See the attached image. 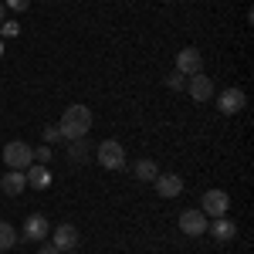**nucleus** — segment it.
Segmentation results:
<instances>
[{
  "label": "nucleus",
  "mask_w": 254,
  "mask_h": 254,
  "mask_svg": "<svg viewBox=\"0 0 254 254\" xmlns=\"http://www.w3.org/2000/svg\"><path fill=\"white\" fill-rule=\"evenodd\" d=\"M88 153H92V146H88L85 139H71V146H68L71 163H88Z\"/></svg>",
  "instance_id": "nucleus-16"
},
{
  "label": "nucleus",
  "mask_w": 254,
  "mask_h": 254,
  "mask_svg": "<svg viewBox=\"0 0 254 254\" xmlns=\"http://www.w3.org/2000/svg\"><path fill=\"white\" fill-rule=\"evenodd\" d=\"M200 210H203V217H227V210H231V196L224 193V190H207L203 193V200H200Z\"/></svg>",
  "instance_id": "nucleus-4"
},
{
  "label": "nucleus",
  "mask_w": 254,
  "mask_h": 254,
  "mask_svg": "<svg viewBox=\"0 0 254 254\" xmlns=\"http://www.w3.org/2000/svg\"><path fill=\"white\" fill-rule=\"evenodd\" d=\"M132 173H136L142 183H153V180L159 176V166L153 163V159H136V163H132Z\"/></svg>",
  "instance_id": "nucleus-15"
},
{
  "label": "nucleus",
  "mask_w": 254,
  "mask_h": 254,
  "mask_svg": "<svg viewBox=\"0 0 254 254\" xmlns=\"http://www.w3.org/2000/svg\"><path fill=\"white\" fill-rule=\"evenodd\" d=\"M51 159V146H41V149H34V163H48Z\"/></svg>",
  "instance_id": "nucleus-19"
},
{
  "label": "nucleus",
  "mask_w": 254,
  "mask_h": 254,
  "mask_svg": "<svg viewBox=\"0 0 254 254\" xmlns=\"http://www.w3.org/2000/svg\"><path fill=\"white\" fill-rule=\"evenodd\" d=\"M58 139H64L58 126H44V146H51V142H58Z\"/></svg>",
  "instance_id": "nucleus-18"
},
{
  "label": "nucleus",
  "mask_w": 254,
  "mask_h": 254,
  "mask_svg": "<svg viewBox=\"0 0 254 254\" xmlns=\"http://www.w3.org/2000/svg\"><path fill=\"white\" fill-rule=\"evenodd\" d=\"M58 129L68 142H71V139H85L88 129H92V109H88V105H68L64 116H61V122H58Z\"/></svg>",
  "instance_id": "nucleus-1"
},
{
  "label": "nucleus",
  "mask_w": 254,
  "mask_h": 254,
  "mask_svg": "<svg viewBox=\"0 0 254 254\" xmlns=\"http://www.w3.org/2000/svg\"><path fill=\"white\" fill-rule=\"evenodd\" d=\"M176 71L180 75H200L203 71V55L196 48H180L176 51Z\"/></svg>",
  "instance_id": "nucleus-5"
},
{
  "label": "nucleus",
  "mask_w": 254,
  "mask_h": 254,
  "mask_svg": "<svg viewBox=\"0 0 254 254\" xmlns=\"http://www.w3.org/2000/svg\"><path fill=\"white\" fill-rule=\"evenodd\" d=\"M3 10H7V7H3V3H0V24H3Z\"/></svg>",
  "instance_id": "nucleus-24"
},
{
  "label": "nucleus",
  "mask_w": 254,
  "mask_h": 254,
  "mask_svg": "<svg viewBox=\"0 0 254 254\" xmlns=\"http://www.w3.org/2000/svg\"><path fill=\"white\" fill-rule=\"evenodd\" d=\"M153 187H156V193L159 196H180V190H183V180L180 176H173V173H159L156 180H153Z\"/></svg>",
  "instance_id": "nucleus-12"
},
{
  "label": "nucleus",
  "mask_w": 254,
  "mask_h": 254,
  "mask_svg": "<svg viewBox=\"0 0 254 254\" xmlns=\"http://www.w3.org/2000/svg\"><path fill=\"white\" fill-rule=\"evenodd\" d=\"M27 190V176L20 173V170H7V176L0 180V193H7V196H20Z\"/></svg>",
  "instance_id": "nucleus-11"
},
{
  "label": "nucleus",
  "mask_w": 254,
  "mask_h": 254,
  "mask_svg": "<svg viewBox=\"0 0 254 254\" xmlns=\"http://www.w3.org/2000/svg\"><path fill=\"white\" fill-rule=\"evenodd\" d=\"M64 254H75V251H64Z\"/></svg>",
  "instance_id": "nucleus-26"
},
{
  "label": "nucleus",
  "mask_w": 254,
  "mask_h": 254,
  "mask_svg": "<svg viewBox=\"0 0 254 254\" xmlns=\"http://www.w3.org/2000/svg\"><path fill=\"white\" fill-rule=\"evenodd\" d=\"M210 237H217V241H234L237 237V224L227 220V217H217L214 227H210Z\"/></svg>",
  "instance_id": "nucleus-14"
},
{
  "label": "nucleus",
  "mask_w": 254,
  "mask_h": 254,
  "mask_svg": "<svg viewBox=\"0 0 254 254\" xmlns=\"http://www.w3.org/2000/svg\"><path fill=\"white\" fill-rule=\"evenodd\" d=\"M0 55H3V44H0Z\"/></svg>",
  "instance_id": "nucleus-25"
},
{
  "label": "nucleus",
  "mask_w": 254,
  "mask_h": 254,
  "mask_svg": "<svg viewBox=\"0 0 254 254\" xmlns=\"http://www.w3.org/2000/svg\"><path fill=\"white\" fill-rule=\"evenodd\" d=\"M0 254H3V251H0Z\"/></svg>",
  "instance_id": "nucleus-27"
},
{
  "label": "nucleus",
  "mask_w": 254,
  "mask_h": 254,
  "mask_svg": "<svg viewBox=\"0 0 254 254\" xmlns=\"http://www.w3.org/2000/svg\"><path fill=\"white\" fill-rule=\"evenodd\" d=\"M187 92H190V98L193 102H210L214 98V81H210V75H190V85H187Z\"/></svg>",
  "instance_id": "nucleus-8"
},
{
  "label": "nucleus",
  "mask_w": 254,
  "mask_h": 254,
  "mask_svg": "<svg viewBox=\"0 0 254 254\" xmlns=\"http://www.w3.org/2000/svg\"><path fill=\"white\" fill-rule=\"evenodd\" d=\"M166 85H170V88H183V78H180V71H176V75H170V78H166Z\"/></svg>",
  "instance_id": "nucleus-21"
},
{
  "label": "nucleus",
  "mask_w": 254,
  "mask_h": 254,
  "mask_svg": "<svg viewBox=\"0 0 254 254\" xmlns=\"http://www.w3.org/2000/svg\"><path fill=\"white\" fill-rule=\"evenodd\" d=\"M180 231L187 237H203L207 234V217H203V210H183L180 214Z\"/></svg>",
  "instance_id": "nucleus-6"
},
{
  "label": "nucleus",
  "mask_w": 254,
  "mask_h": 254,
  "mask_svg": "<svg viewBox=\"0 0 254 254\" xmlns=\"http://www.w3.org/2000/svg\"><path fill=\"white\" fill-rule=\"evenodd\" d=\"M0 31H3V34H17L20 27H17V24H0Z\"/></svg>",
  "instance_id": "nucleus-22"
},
{
  "label": "nucleus",
  "mask_w": 254,
  "mask_h": 254,
  "mask_svg": "<svg viewBox=\"0 0 254 254\" xmlns=\"http://www.w3.org/2000/svg\"><path fill=\"white\" fill-rule=\"evenodd\" d=\"M244 105H248V95H244L241 88H227V92L217 95V109H220L224 116H237Z\"/></svg>",
  "instance_id": "nucleus-7"
},
{
  "label": "nucleus",
  "mask_w": 254,
  "mask_h": 254,
  "mask_svg": "<svg viewBox=\"0 0 254 254\" xmlns=\"http://www.w3.org/2000/svg\"><path fill=\"white\" fill-rule=\"evenodd\" d=\"M95 156H98V166H105V170H126V149L119 146L116 139L98 142Z\"/></svg>",
  "instance_id": "nucleus-3"
},
{
  "label": "nucleus",
  "mask_w": 254,
  "mask_h": 254,
  "mask_svg": "<svg viewBox=\"0 0 254 254\" xmlns=\"http://www.w3.org/2000/svg\"><path fill=\"white\" fill-rule=\"evenodd\" d=\"M48 220H44V214H27V220H24V231H20V241H44L48 237Z\"/></svg>",
  "instance_id": "nucleus-9"
},
{
  "label": "nucleus",
  "mask_w": 254,
  "mask_h": 254,
  "mask_svg": "<svg viewBox=\"0 0 254 254\" xmlns=\"http://www.w3.org/2000/svg\"><path fill=\"white\" fill-rule=\"evenodd\" d=\"M3 163H7V170H27L31 163H34V149L27 146V142H20V139H10L7 146H3Z\"/></svg>",
  "instance_id": "nucleus-2"
},
{
  "label": "nucleus",
  "mask_w": 254,
  "mask_h": 254,
  "mask_svg": "<svg viewBox=\"0 0 254 254\" xmlns=\"http://www.w3.org/2000/svg\"><path fill=\"white\" fill-rule=\"evenodd\" d=\"M38 254H61L58 248H55V244H41V251Z\"/></svg>",
  "instance_id": "nucleus-23"
},
{
  "label": "nucleus",
  "mask_w": 254,
  "mask_h": 254,
  "mask_svg": "<svg viewBox=\"0 0 254 254\" xmlns=\"http://www.w3.org/2000/svg\"><path fill=\"white\" fill-rule=\"evenodd\" d=\"M3 7H10V10H27L31 0H3Z\"/></svg>",
  "instance_id": "nucleus-20"
},
{
  "label": "nucleus",
  "mask_w": 254,
  "mask_h": 254,
  "mask_svg": "<svg viewBox=\"0 0 254 254\" xmlns=\"http://www.w3.org/2000/svg\"><path fill=\"white\" fill-rule=\"evenodd\" d=\"M24 176H27V187H34V190H48L51 187V173H48L44 163H31L24 170Z\"/></svg>",
  "instance_id": "nucleus-13"
},
{
  "label": "nucleus",
  "mask_w": 254,
  "mask_h": 254,
  "mask_svg": "<svg viewBox=\"0 0 254 254\" xmlns=\"http://www.w3.org/2000/svg\"><path fill=\"white\" fill-rule=\"evenodd\" d=\"M17 244V231L7 224V220H0V251H7V248H14Z\"/></svg>",
  "instance_id": "nucleus-17"
},
{
  "label": "nucleus",
  "mask_w": 254,
  "mask_h": 254,
  "mask_svg": "<svg viewBox=\"0 0 254 254\" xmlns=\"http://www.w3.org/2000/svg\"><path fill=\"white\" fill-rule=\"evenodd\" d=\"M51 244H55L61 254H64V251H75V244H78V227H75V224H61V227H55Z\"/></svg>",
  "instance_id": "nucleus-10"
}]
</instances>
